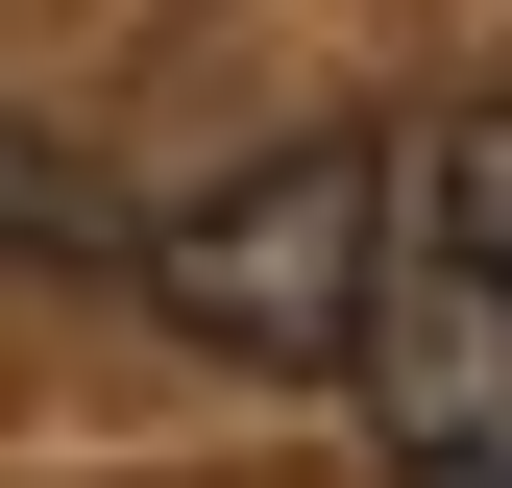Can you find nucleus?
<instances>
[{
    "instance_id": "1",
    "label": "nucleus",
    "mask_w": 512,
    "mask_h": 488,
    "mask_svg": "<svg viewBox=\"0 0 512 488\" xmlns=\"http://www.w3.org/2000/svg\"><path fill=\"white\" fill-rule=\"evenodd\" d=\"M122 269H147V318H171V342H220V366H269V391H317V366L366 342V293H391V171L317 122V147L220 171V196H171Z\"/></svg>"
},
{
    "instance_id": "2",
    "label": "nucleus",
    "mask_w": 512,
    "mask_h": 488,
    "mask_svg": "<svg viewBox=\"0 0 512 488\" xmlns=\"http://www.w3.org/2000/svg\"><path fill=\"white\" fill-rule=\"evenodd\" d=\"M342 391H366V440H391V488H512V269H488L464 220L391 244Z\"/></svg>"
},
{
    "instance_id": "3",
    "label": "nucleus",
    "mask_w": 512,
    "mask_h": 488,
    "mask_svg": "<svg viewBox=\"0 0 512 488\" xmlns=\"http://www.w3.org/2000/svg\"><path fill=\"white\" fill-rule=\"evenodd\" d=\"M0 269H122V196L74 147H25V122H0Z\"/></svg>"
},
{
    "instance_id": "4",
    "label": "nucleus",
    "mask_w": 512,
    "mask_h": 488,
    "mask_svg": "<svg viewBox=\"0 0 512 488\" xmlns=\"http://www.w3.org/2000/svg\"><path fill=\"white\" fill-rule=\"evenodd\" d=\"M439 220L512 269V74H488V98H439Z\"/></svg>"
}]
</instances>
